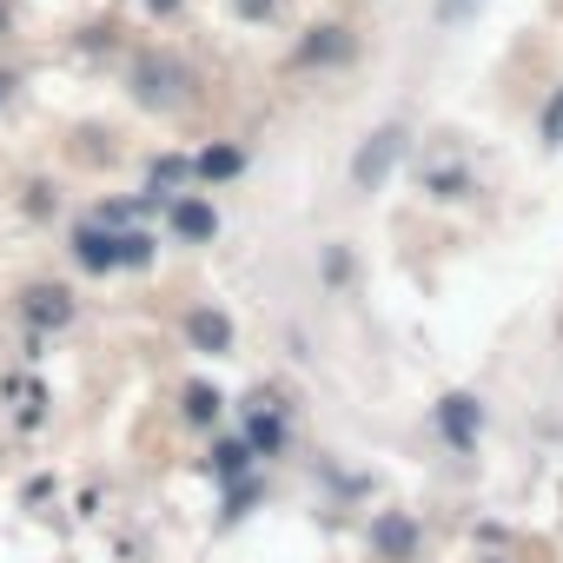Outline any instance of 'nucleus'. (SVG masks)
Returning <instances> with one entry per match:
<instances>
[{
  "instance_id": "f257e3e1",
  "label": "nucleus",
  "mask_w": 563,
  "mask_h": 563,
  "mask_svg": "<svg viewBox=\"0 0 563 563\" xmlns=\"http://www.w3.org/2000/svg\"><path fill=\"white\" fill-rule=\"evenodd\" d=\"M398 153H405V133H398V126L372 133V140L358 146V159H352V186H358V192L385 186V173H391V159H398Z\"/></svg>"
},
{
  "instance_id": "f03ea898",
  "label": "nucleus",
  "mask_w": 563,
  "mask_h": 563,
  "mask_svg": "<svg viewBox=\"0 0 563 563\" xmlns=\"http://www.w3.org/2000/svg\"><path fill=\"white\" fill-rule=\"evenodd\" d=\"M74 258H80L87 272H120V265H126V239H120L107 219H93V225L74 232Z\"/></svg>"
},
{
  "instance_id": "7ed1b4c3",
  "label": "nucleus",
  "mask_w": 563,
  "mask_h": 563,
  "mask_svg": "<svg viewBox=\"0 0 563 563\" xmlns=\"http://www.w3.org/2000/svg\"><path fill=\"white\" fill-rule=\"evenodd\" d=\"M438 431H444V444H451V451H471V444H477V431H484V405H477L471 391L438 398Z\"/></svg>"
},
{
  "instance_id": "20e7f679",
  "label": "nucleus",
  "mask_w": 563,
  "mask_h": 563,
  "mask_svg": "<svg viewBox=\"0 0 563 563\" xmlns=\"http://www.w3.org/2000/svg\"><path fill=\"white\" fill-rule=\"evenodd\" d=\"M133 87H140L146 107H179V100H186V74H179L173 60H140V67H133Z\"/></svg>"
},
{
  "instance_id": "39448f33",
  "label": "nucleus",
  "mask_w": 563,
  "mask_h": 563,
  "mask_svg": "<svg viewBox=\"0 0 563 563\" xmlns=\"http://www.w3.org/2000/svg\"><path fill=\"white\" fill-rule=\"evenodd\" d=\"M173 232L192 239V245H206V239L219 232V212H212L206 199H179V206H173Z\"/></svg>"
},
{
  "instance_id": "423d86ee",
  "label": "nucleus",
  "mask_w": 563,
  "mask_h": 563,
  "mask_svg": "<svg viewBox=\"0 0 563 563\" xmlns=\"http://www.w3.org/2000/svg\"><path fill=\"white\" fill-rule=\"evenodd\" d=\"M372 543H378L391 563H411V550H418V530H411V517H378V523H372Z\"/></svg>"
},
{
  "instance_id": "0eeeda50",
  "label": "nucleus",
  "mask_w": 563,
  "mask_h": 563,
  "mask_svg": "<svg viewBox=\"0 0 563 563\" xmlns=\"http://www.w3.org/2000/svg\"><path fill=\"white\" fill-rule=\"evenodd\" d=\"M27 319H34V325H67V319H74V299H67L60 286H34V292H27Z\"/></svg>"
},
{
  "instance_id": "6e6552de",
  "label": "nucleus",
  "mask_w": 563,
  "mask_h": 563,
  "mask_svg": "<svg viewBox=\"0 0 563 563\" xmlns=\"http://www.w3.org/2000/svg\"><path fill=\"white\" fill-rule=\"evenodd\" d=\"M186 332H192L199 352H232V319H225V312H192Z\"/></svg>"
},
{
  "instance_id": "1a4fd4ad",
  "label": "nucleus",
  "mask_w": 563,
  "mask_h": 563,
  "mask_svg": "<svg viewBox=\"0 0 563 563\" xmlns=\"http://www.w3.org/2000/svg\"><path fill=\"white\" fill-rule=\"evenodd\" d=\"M252 444H258V451H265V457H272V451H278V444H286V424H278V418H272V411H258V418H252Z\"/></svg>"
},
{
  "instance_id": "9d476101",
  "label": "nucleus",
  "mask_w": 563,
  "mask_h": 563,
  "mask_svg": "<svg viewBox=\"0 0 563 563\" xmlns=\"http://www.w3.org/2000/svg\"><path fill=\"white\" fill-rule=\"evenodd\" d=\"M239 166H245V159H239L232 146H219V153H206V159H199V173H206V179H232Z\"/></svg>"
},
{
  "instance_id": "9b49d317",
  "label": "nucleus",
  "mask_w": 563,
  "mask_h": 563,
  "mask_svg": "<svg viewBox=\"0 0 563 563\" xmlns=\"http://www.w3.org/2000/svg\"><path fill=\"white\" fill-rule=\"evenodd\" d=\"M186 418H192V424H206V418H219V391H206V385H192V391H186Z\"/></svg>"
},
{
  "instance_id": "f8f14e48",
  "label": "nucleus",
  "mask_w": 563,
  "mask_h": 563,
  "mask_svg": "<svg viewBox=\"0 0 563 563\" xmlns=\"http://www.w3.org/2000/svg\"><path fill=\"white\" fill-rule=\"evenodd\" d=\"M484 8V0H438V14H444V27H457V21H471Z\"/></svg>"
},
{
  "instance_id": "ddd939ff",
  "label": "nucleus",
  "mask_w": 563,
  "mask_h": 563,
  "mask_svg": "<svg viewBox=\"0 0 563 563\" xmlns=\"http://www.w3.org/2000/svg\"><path fill=\"white\" fill-rule=\"evenodd\" d=\"M245 471V444H219V477H239Z\"/></svg>"
},
{
  "instance_id": "4468645a",
  "label": "nucleus",
  "mask_w": 563,
  "mask_h": 563,
  "mask_svg": "<svg viewBox=\"0 0 563 563\" xmlns=\"http://www.w3.org/2000/svg\"><path fill=\"white\" fill-rule=\"evenodd\" d=\"M332 54H345V41H339V27H332V41H312V47H306V60H332Z\"/></svg>"
},
{
  "instance_id": "2eb2a0df",
  "label": "nucleus",
  "mask_w": 563,
  "mask_h": 563,
  "mask_svg": "<svg viewBox=\"0 0 563 563\" xmlns=\"http://www.w3.org/2000/svg\"><path fill=\"white\" fill-rule=\"evenodd\" d=\"M543 140H550V146H556V140H563V100H556V107H550V120H543Z\"/></svg>"
},
{
  "instance_id": "dca6fc26",
  "label": "nucleus",
  "mask_w": 563,
  "mask_h": 563,
  "mask_svg": "<svg viewBox=\"0 0 563 563\" xmlns=\"http://www.w3.org/2000/svg\"><path fill=\"white\" fill-rule=\"evenodd\" d=\"M232 8H239L245 21H265V14H272V0H232Z\"/></svg>"
},
{
  "instance_id": "f3484780",
  "label": "nucleus",
  "mask_w": 563,
  "mask_h": 563,
  "mask_svg": "<svg viewBox=\"0 0 563 563\" xmlns=\"http://www.w3.org/2000/svg\"><path fill=\"white\" fill-rule=\"evenodd\" d=\"M8 93H14V74H0V107H8Z\"/></svg>"
},
{
  "instance_id": "a211bd4d",
  "label": "nucleus",
  "mask_w": 563,
  "mask_h": 563,
  "mask_svg": "<svg viewBox=\"0 0 563 563\" xmlns=\"http://www.w3.org/2000/svg\"><path fill=\"white\" fill-rule=\"evenodd\" d=\"M0 34H8V8H0Z\"/></svg>"
},
{
  "instance_id": "6ab92c4d",
  "label": "nucleus",
  "mask_w": 563,
  "mask_h": 563,
  "mask_svg": "<svg viewBox=\"0 0 563 563\" xmlns=\"http://www.w3.org/2000/svg\"><path fill=\"white\" fill-rule=\"evenodd\" d=\"M484 563H497V556H484Z\"/></svg>"
}]
</instances>
